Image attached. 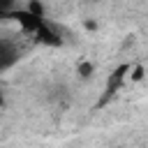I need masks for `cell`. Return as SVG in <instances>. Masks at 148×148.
I'll list each match as a JSON object with an SVG mask.
<instances>
[{
	"label": "cell",
	"mask_w": 148,
	"mask_h": 148,
	"mask_svg": "<svg viewBox=\"0 0 148 148\" xmlns=\"http://www.w3.org/2000/svg\"><path fill=\"white\" fill-rule=\"evenodd\" d=\"M12 18H16V23L25 30V32H39V28L44 25V18H39V16H35L32 12H28V9H18V12H12L9 14Z\"/></svg>",
	"instance_id": "6da1fadb"
},
{
	"label": "cell",
	"mask_w": 148,
	"mask_h": 148,
	"mask_svg": "<svg viewBox=\"0 0 148 148\" xmlns=\"http://www.w3.org/2000/svg\"><path fill=\"white\" fill-rule=\"evenodd\" d=\"M18 58V49L9 42V39H2L0 42V67L2 69H9Z\"/></svg>",
	"instance_id": "7a4b0ae2"
},
{
	"label": "cell",
	"mask_w": 148,
	"mask_h": 148,
	"mask_svg": "<svg viewBox=\"0 0 148 148\" xmlns=\"http://www.w3.org/2000/svg\"><path fill=\"white\" fill-rule=\"evenodd\" d=\"M127 72H130V67H127V65H123V67H118V69L111 74V79H109V83H106V90H104V97H102V104H104V102H106V99H109V97H111V95L123 86V81H125V74H127Z\"/></svg>",
	"instance_id": "3957f363"
},
{
	"label": "cell",
	"mask_w": 148,
	"mask_h": 148,
	"mask_svg": "<svg viewBox=\"0 0 148 148\" xmlns=\"http://www.w3.org/2000/svg\"><path fill=\"white\" fill-rule=\"evenodd\" d=\"M37 39H39V42H44V44H51V46H58V44L62 42V39H60V35H58V30H56L51 23H46V21H44V25L39 28Z\"/></svg>",
	"instance_id": "277c9868"
},
{
	"label": "cell",
	"mask_w": 148,
	"mask_h": 148,
	"mask_svg": "<svg viewBox=\"0 0 148 148\" xmlns=\"http://www.w3.org/2000/svg\"><path fill=\"white\" fill-rule=\"evenodd\" d=\"M28 12H32L35 16H39V18H42V5H39L37 0H32V2H30V7H28Z\"/></svg>",
	"instance_id": "5b68a950"
},
{
	"label": "cell",
	"mask_w": 148,
	"mask_h": 148,
	"mask_svg": "<svg viewBox=\"0 0 148 148\" xmlns=\"http://www.w3.org/2000/svg\"><path fill=\"white\" fill-rule=\"evenodd\" d=\"M90 72H92V65H90V62H81V65H79V74H81V76H88Z\"/></svg>",
	"instance_id": "8992f818"
},
{
	"label": "cell",
	"mask_w": 148,
	"mask_h": 148,
	"mask_svg": "<svg viewBox=\"0 0 148 148\" xmlns=\"http://www.w3.org/2000/svg\"><path fill=\"white\" fill-rule=\"evenodd\" d=\"M141 74H143V72H141V67H136V69H134V74H132V76H134V79H141Z\"/></svg>",
	"instance_id": "52a82bcc"
}]
</instances>
